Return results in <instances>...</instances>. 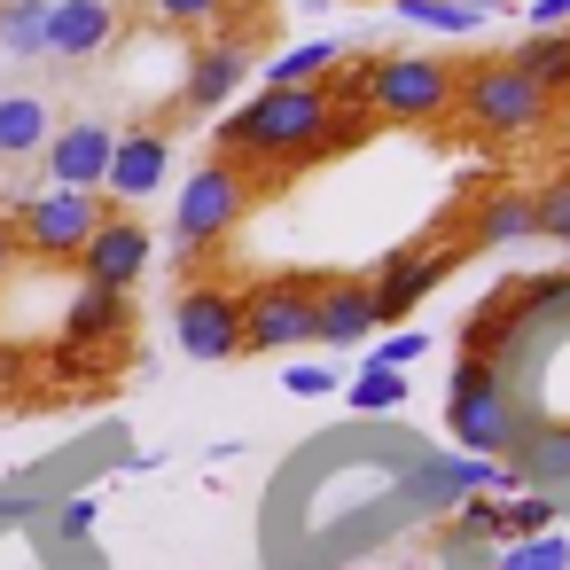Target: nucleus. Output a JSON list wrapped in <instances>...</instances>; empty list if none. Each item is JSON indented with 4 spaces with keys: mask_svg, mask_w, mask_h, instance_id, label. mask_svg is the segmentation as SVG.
Wrapping results in <instances>:
<instances>
[{
    "mask_svg": "<svg viewBox=\"0 0 570 570\" xmlns=\"http://www.w3.org/2000/svg\"><path fill=\"white\" fill-rule=\"evenodd\" d=\"M328 87H258L235 118H219V157L266 180V165L297 173L328 157Z\"/></svg>",
    "mask_w": 570,
    "mask_h": 570,
    "instance_id": "f257e3e1",
    "label": "nucleus"
},
{
    "mask_svg": "<svg viewBox=\"0 0 570 570\" xmlns=\"http://www.w3.org/2000/svg\"><path fill=\"white\" fill-rule=\"evenodd\" d=\"M461 95V71L445 56H367L360 63V102L375 126H445Z\"/></svg>",
    "mask_w": 570,
    "mask_h": 570,
    "instance_id": "f03ea898",
    "label": "nucleus"
},
{
    "mask_svg": "<svg viewBox=\"0 0 570 570\" xmlns=\"http://www.w3.org/2000/svg\"><path fill=\"white\" fill-rule=\"evenodd\" d=\"M445 430L476 461L515 453V383L500 375V360H476V352L453 360V375H445Z\"/></svg>",
    "mask_w": 570,
    "mask_h": 570,
    "instance_id": "7ed1b4c3",
    "label": "nucleus"
},
{
    "mask_svg": "<svg viewBox=\"0 0 570 570\" xmlns=\"http://www.w3.org/2000/svg\"><path fill=\"white\" fill-rule=\"evenodd\" d=\"M453 118H461L469 134H484V141H523V134H539V126L554 118V102H547L508 56H484V63L461 71Z\"/></svg>",
    "mask_w": 570,
    "mask_h": 570,
    "instance_id": "20e7f679",
    "label": "nucleus"
},
{
    "mask_svg": "<svg viewBox=\"0 0 570 570\" xmlns=\"http://www.w3.org/2000/svg\"><path fill=\"white\" fill-rule=\"evenodd\" d=\"M250 196H258V180L243 165H227V157L196 165V180H180V204H173V243L180 250H219L243 227Z\"/></svg>",
    "mask_w": 570,
    "mask_h": 570,
    "instance_id": "39448f33",
    "label": "nucleus"
},
{
    "mask_svg": "<svg viewBox=\"0 0 570 570\" xmlns=\"http://www.w3.org/2000/svg\"><path fill=\"white\" fill-rule=\"evenodd\" d=\"M313 305H321L313 274L250 282L243 289V352H297V344H313Z\"/></svg>",
    "mask_w": 570,
    "mask_h": 570,
    "instance_id": "423d86ee",
    "label": "nucleus"
},
{
    "mask_svg": "<svg viewBox=\"0 0 570 570\" xmlns=\"http://www.w3.org/2000/svg\"><path fill=\"white\" fill-rule=\"evenodd\" d=\"M102 196H79V188H40L24 196V219H17V243L40 258V266H79L87 235L102 227Z\"/></svg>",
    "mask_w": 570,
    "mask_h": 570,
    "instance_id": "0eeeda50",
    "label": "nucleus"
},
{
    "mask_svg": "<svg viewBox=\"0 0 570 570\" xmlns=\"http://www.w3.org/2000/svg\"><path fill=\"white\" fill-rule=\"evenodd\" d=\"M173 336H180V352L204 360V367L243 360V289H227V282H196V289H180V305H173Z\"/></svg>",
    "mask_w": 570,
    "mask_h": 570,
    "instance_id": "6e6552de",
    "label": "nucleus"
},
{
    "mask_svg": "<svg viewBox=\"0 0 570 570\" xmlns=\"http://www.w3.org/2000/svg\"><path fill=\"white\" fill-rule=\"evenodd\" d=\"M141 274H149V227H141L134 212H102V227H95V235H87V250H79V282L134 297V289H141Z\"/></svg>",
    "mask_w": 570,
    "mask_h": 570,
    "instance_id": "1a4fd4ad",
    "label": "nucleus"
},
{
    "mask_svg": "<svg viewBox=\"0 0 570 570\" xmlns=\"http://www.w3.org/2000/svg\"><path fill=\"white\" fill-rule=\"evenodd\" d=\"M126 336H134V305H126L118 289H95V282H79L71 313H63V352H56V367H87V360L118 352Z\"/></svg>",
    "mask_w": 570,
    "mask_h": 570,
    "instance_id": "9d476101",
    "label": "nucleus"
},
{
    "mask_svg": "<svg viewBox=\"0 0 570 570\" xmlns=\"http://www.w3.org/2000/svg\"><path fill=\"white\" fill-rule=\"evenodd\" d=\"M461 250H469V243H461ZM461 250H391V258L367 274V289H375V321H383V328H391V321H406V313H414V305L453 274V258H461Z\"/></svg>",
    "mask_w": 570,
    "mask_h": 570,
    "instance_id": "9b49d317",
    "label": "nucleus"
},
{
    "mask_svg": "<svg viewBox=\"0 0 570 570\" xmlns=\"http://www.w3.org/2000/svg\"><path fill=\"white\" fill-rule=\"evenodd\" d=\"M165 173H173V134H165V126H134V134H118V149H110L102 204H141V196L165 188Z\"/></svg>",
    "mask_w": 570,
    "mask_h": 570,
    "instance_id": "f8f14e48",
    "label": "nucleus"
},
{
    "mask_svg": "<svg viewBox=\"0 0 570 570\" xmlns=\"http://www.w3.org/2000/svg\"><path fill=\"white\" fill-rule=\"evenodd\" d=\"M243 79H250V40L204 32V48L188 56V79H180V110H219V102H235Z\"/></svg>",
    "mask_w": 570,
    "mask_h": 570,
    "instance_id": "ddd939ff",
    "label": "nucleus"
},
{
    "mask_svg": "<svg viewBox=\"0 0 570 570\" xmlns=\"http://www.w3.org/2000/svg\"><path fill=\"white\" fill-rule=\"evenodd\" d=\"M110 149H118V134L102 126V118H71L63 134H48V180L56 188H79V196H102V173H110Z\"/></svg>",
    "mask_w": 570,
    "mask_h": 570,
    "instance_id": "4468645a",
    "label": "nucleus"
},
{
    "mask_svg": "<svg viewBox=\"0 0 570 570\" xmlns=\"http://www.w3.org/2000/svg\"><path fill=\"white\" fill-rule=\"evenodd\" d=\"M118 40V9L110 0H48V56L56 63H87Z\"/></svg>",
    "mask_w": 570,
    "mask_h": 570,
    "instance_id": "2eb2a0df",
    "label": "nucleus"
},
{
    "mask_svg": "<svg viewBox=\"0 0 570 570\" xmlns=\"http://www.w3.org/2000/svg\"><path fill=\"white\" fill-rule=\"evenodd\" d=\"M383 321H375V289L367 282H321V305H313V344L328 352H352L367 344Z\"/></svg>",
    "mask_w": 570,
    "mask_h": 570,
    "instance_id": "dca6fc26",
    "label": "nucleus"
},
{
    "mask_svg": "<svg viewBox=\"0 0 570 570\" xmlns=\"http://www.w3.org/2000/svg\"><path fill=\"white\" fill-rule=\"evenodd\" d=\"M508 243H531V188L500 180L476 196V219H469V250H508Z\"/></svg>",
    "mask_w": 570,
    "mask_h": 570,
    "instance_id": "f3484780",
    "label": "nucleus"
},
{
    "mask_svg": "<svg viewBox=\"0 0 570 570\" xmlns=\"http://www.w3.org/2000/svg\"><path fill=\"white\" fill-rule=\"evenodd\" d=\"M508 63H515V71H523V79H531L554 110L570 102V32H523Z\"/></svg>",
    "mask_w": 570,
    "mask_h": 570,
    "instance_id": "a211bd4d",
    "label": "nucleus"
},
{
    "mask_svg": "<svg viewBox=\"0 0 570 570\" xmlns=\"http://www.w3.org/2000/svg\"><path fill=\"white\" fill-rule=\"evenodd\" d=\"M344 40H305V48H289V56H274L266 63V87H328L336 71H344Z\"/></svg>",
    "mask_w": 570,
    "mask_h": 570,
    "instance_id": "6ab92c4d",
    "label": "nucleus"
},
{
    "mask_svg": "<svg viewBox=\"0 0 570 570\" xmlns=\"http://www.w3.org/2000/svg\"><path fill=\"white\" fill-rule=\"evenodd\" d=\"M48 149V102L40 95H0V157H32Z\"/></svg>",
    "mask_w": 570,
    "mask_h": 570,
    "instance_id": "aec40b11",
    "label": "nucleus"
},
{
    "mask_svg": "<svg viewBox=\"0 0 570 570\" xmlns=\"http://www.w3.org/2000/svg\"><path fill=\"white\" fill-rule=\"evenodd\" d=\"M515 476L531 492H547L554 476H570V430H523L515 438Z\"/></svg>",
    "mask_w": 570,
    "mask_h": 570,
    "instance_id": "412c9836",
    "label": "nucleus"
},
{
    "mask_svg": "<svg viewBox=\"0 0 570 570\" xmlns=\"http://www.w3.org/2000/svg\"><path fill=\"white\" fill-rule=\"evenodd\" d=\"M391 17L414 24V32H445V40H469V32L484 24L476 0H391Z\"/></svg>",
    "mask_w": 570,
    "mask_h": 570,
    "instance_id": "4be33fe9",
    "label": "nucleus"
},
{
    "mask_svg": "<svg viewBox=\"0 0 570 570\" xmlns=\"http://www.w3.org/2000/svg\"><path fill=\"white\" fill-rule=\"evenodd\" d=\"M0 48L9 56H48V0H0Z\"/></svg>",
    "mask_w": 570,
    "mask_h": 570,
    "instance_id": "5701e85b",
    "label": "nucleus"
},
{
    "mask_svg": "<svg viewBox=\"0 0 570 570\" xmlns=\"http://www.w3.org/2000/svg\"><path fill=\"white\" fill-rule=\"evenodd\" d=\"M344 399H352L360 414H399V406H406V367H375V360H367V367L344 383Z\"/></svg>",
    "mask_w": 570,
    "mask_h": 570,
    "instance_id": "b1692460",
    "label": "nucleus"
},
{
    "mask_svg": "<svg viewBox=\"0 0 570 570\" xmlns=\"http://www.w3.org/2000/svg\"><path fill=\"white\" fill-rule=\"evenodd\" d=\"M227 9L235 0H141V17L157 32H212V24H227Z\"/></svg>",
    "mask_w": 570,
    "mask_h": 570,
    "instance_id": "393cba45",
    "label": "nucleus"
},
{
    "mask_svg": "<svg viewBox=\"0 0 570 570\" xmlns=\"http://www.w3.org/2000/svg\"><path fill=\"white\" fill-rule=\"evenodd\" d=\"M531 235H539V243H562V250H570V173H562V180H539V188H531Z\"/></svg>",
    "mask_w": 570,
    "mask_h": 570,
    "instance_id": "a878e982",
    "label": "nucleus"
},
{
    "mask_svg": "<svg viewBox=\"0 0 570 570\" xmlns=\"http://www.w3.org/2000/svg\"><path fill=\"white\" fill-rule=\"evenodd\" d=\"M500 570H570V539H562V523L539 531V539H508Z\"/></svg>",
    "mask_w": 570,
    "mask_h": 570,
    "instance_id": "bb28decb",
    "label": "nucleus"
},
{
    "mask_svg": "<svg viewBox=\"0 0 570 570\" xmlns=\"http://www.w3.org/2000/svg\"><path fill=\"white\" fill-rule=\"evenodd\" d=\"M539 531H554V500L547 492H515L508 500V539H539Z\"/></svg>",
    "mask_w": 570,
    "mask_h": 570,
    "instance_id": "cd10ccee",
    "label": "nucleus"
},
{
    "mask_svg": "<svg viewBox=\"0 0 570 570\" xmlns=\"http://www.w3.org/2000/svg\"><path fill=\"white\" fill-rule=\"evenodd\" d=\"M453 531L461 539H508V500H461Z\"/></svg>",
    "mask_w": 570,
    "mask_h": 570,
    "instance_id": "c85d7f7f",
    "label": "nucleus"
},
{
    "mask_svg": "<svg viewBox=\"0 0 570 570\" xmlns=\"http://www.w3.org/2000/svg\"><path fill=\"white\" fill-rule=\"evenodd\" d=\"M336 383H344L336 367H289V375H282V391H289V399H328Z\"/></svg>",
    "mask_w": 570,
    "mask_h": 570,
    "instance_id": "c756f323",
    "label": "nucleus"
},
{
    "mask_svg": "<svg viewBox=\"0 0 570 570\" xmlns=\"http://www.w3.org/2000/svg\"><path fill=\"white\" fill-rule=\"evenodd\" d=\"M422 352H430V336H422V328H399V336H391V344L375 352V367H414Z\"/></svg>",
    "mask_w": 570,
    "mask_h": 570,
    "instance_id": "7c9ffc66",
    "label": "nucleus"
},
{
    "mask_svg": "<svg viewBox=\"0 0 570 570\" xmlns=\"http://www.w3.org/2000/svg\"><path fill=\"white\" fill-rule=\"evenodd\" d=\"M531 9V32H570V0H523Z\"/></svg>",
    "mask_w": 570,
    "mask_h": 570,
    "instance_id": "2f4dec72",
    "label": "nucleus"
},
{
    "mask_svg": "<svg viewBox=\"0 0 570 570\" xmlns=\"http://www.w3.org/2000/svg\"><path fill=\"white\" fill-rule=\"evenodd\" d=\"M63 531L87 539V531H95V500H71V508H63Z\"/></svg>",
    "mask_w": 570,
    "mask_h": 570,
    "instance_id": "473e14b6",
    "label": "nucleus"
},
{
    "mask_svg": "<svg viewBox=\"0 0 570 570\" xmlns=\"http://www.w3.org/2000/svg\"><path fill=\"white\" fill-rule=\"evenodd\" d=\"M9 266H17V227H0V282H9Z\"/></svg>",
    "mask_w": 570,
    "mask_h": 570,
    "instance_id": "72a5a7b5",
    "label": "nucleus"
}]
</instances>
